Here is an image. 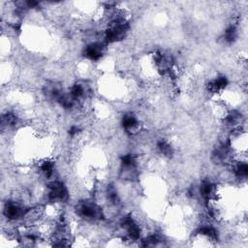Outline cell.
Listing matches in <instances>:
<instances>
[{"instance_id": "1", "label": "cell", "mask_w": 248, "mask_h": 248, "mask_svg": "<svg viewBox=\"0 0 248 248\" xmlns=\"http://www.w3.org/2000/svg\"><path fill=\"white\" fill-rule=\"evenodd\" d=\"M105 46H106L104 43L98 41L91 42L84 47V56H86L90 60L97 61L105 53Z\"/></svg>"}]
</instances>
